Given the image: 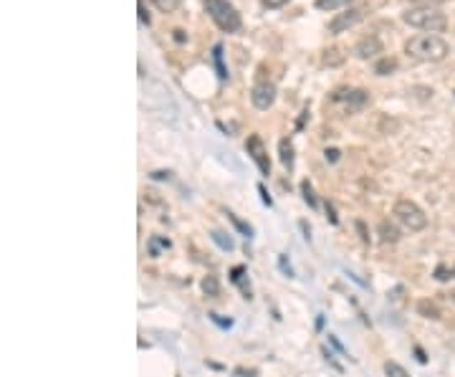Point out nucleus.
Listing matches in <instances>:
<instances>
[{
  "label": "nucleus",
  "instance_id": "f257e3e1",
  "mask_svg": "<svg viewBox=\"0 0 455 377\" xmlns=\"http://www.w3.org/2000/svg\"><path fill=\"white\" fill-rule=\"evenodd\" d=\"M405 51L417 61H430V64H435V61H442L448 56L450 46H448V41L440 38V36H435V34H420V36H412V38L405 43Z\"/></svg>",
  "mask_w": 455,
  "mask_h": 377
},
{
  "label": "nucleus",
  "instance_id": "f03ea898",
  "mask_svg": "<svg viewBox=\"0 0 455 377\" xmlns=\"http://www.w3.org/2000/svg\"><path fill=\"white\" fill-rule=\"evenodd\" d=\"M203 8L223 34H238L243 28L240 13L236 10L231 0H203Z\"/></svg>",
  "mask_w": 455,
  "mask_h": 377
},
{
  "label": "nucleus",
  "instance_id": "7ed1b4c3",
  "mask_svg": "<svg viewBox=\"0 0 455 377\" xmlns=\"http://www.w3.org/2000/svg\"><path fill=\"white\" fill-rule=\"evenodd\" d=\"M403 20L407 26L417 28V31H428V34H440L448 28L445 13H440L435 8H410L407 13H403Z\"/></svg>",
  "mask_w": 455,
  "mask_h": 377
},
{
  "label": "nucleus",
  "instance_id": "20e7f679",
  "mask_svg": "<svg viewBox=\"0 0 455 377\" xmlns=\"http://www.w3.org/2000/svg\"><path fill=\"white\" fill-rule=\"evenodd\" d=\"M392 215H395L397 223L403 225V228H407L410 233H417V231H422V228L428 225V215L422 213V208L417 206V203H412V200H407V198L397 200L395 208H392Z\"/></svg>",
  "mask_w": 455,
  "mask_h": 377
},
{
  "label": "nucleus",
  "instance_id": "39448f33",
  "mask_svg": "<svg viewBox=\"0 0 455 377\" xmlns=\"http://www.w3.org/2000/svg\"><path fill=\"white\" fill-rule=\"evenodd\" d=\"M362 20H364V8H347L344 13H337L329 20V34L339 36V34H344V31L354 28L356 23H362Z\"/></svg>",
  "mask_w": 455,
  "mask_h": 377
},
{
  "label": "nucleus",
  "instance_id": "423d86ee",
  "mask_svg": "<svg viewBox=\"0 0 455 377\" xmlns=\"http://www.w3.org/2000/svg\"><path fill=\"white\" fill-rule=\"evenodd\" d=\"M245 150H248L251 159L258 165L261 175H263V178H268V175H270V159H268V152H266V147H263V139L258 137V134H251V137H248V142H245Z\"/></svg>",
  "mask_w": 455,
  "mask_h": 377
},
{
  "label": "nucleus",
  "instance_id": "0eeeda50",
  "mask_svg": "<svg viewBox=\"0 0 455 377\" xmlns=\"http://www.w3.org/2000/svg\"><path fill=\"white\" fill-rule=\"evenodd\" d=\"M251 101L256 109H261V112L270 109L273 101H276V86L270 84V81H258L251 89Z\"/></svg>",
  "mask_w": 455,
  "mask_h": 377
},
{
  "label": "nucleus",
  "instance_id": "6e6552de",
  "mask_svg": "<svg viewBox=\"0 0 455 377\" xmlns=\"http://www.w3.org/2000/svg\"><path fill=\"white\" fill-rule=\"evenodd\" d=\"M331 101H347L352 109H362L367 101H370V94L364 89H337L331 94Z\"/></svg>",
  "mask_w": 455,
  "mask_h": 377
},
{
  "label": "nucleus",
  "instance_id": "1a4fd4ad",
  "mask_svg": "<svg viewBox=\"0 0 455 377\" xmlns=\"http://www.w3.org/2000/svg\"><path fill=\"white\" fill-rule=\"evenodd\" d=\"M382 51H384V46L377 36H364V38L354 46V56L356 59H364V61L375 59V56H380Z\"/></svg>",
  "mask_w": 455,
  "mask_h": 377
},
{
  "label": "nucleus",
  "instance_id": "9d476101",
  "mask_svg": "<svg viewBox=\"0 0 455 377\" xmlns=\"http://www.w3.org/2000/svg\"><path fill=\"white\" fill-rule=\"evenodd\" d=\"M380 241H382V243H397V241H400L397 225L389 223V220H382V223H380Z\"/></svg>",
  "mask_w": 455,
  "mask_h": 377
},
{
  "label": "nucleus",
  "instance_id": "9b49d317",
  "mask_svg": "<svg viewBox=\"0 0 455 377\" xmlns=\"http://www.w3.org/2000/svg\"><path fill=\"white\" fill-rule=\"evenodd\" d=\"M212 64H215V71H218V79L220 81H225L231 73H228V69H225V64H223V46L220 43H215L212 46Z\"/></svg>",
  "mask_w": 455,
  "mask_h": 377
},
{
  "label": "nucleus",
  "instance_id": "f8f14e48",
  "mask_svg": "<svg viewBox=\"0 0 455 377\" xmlns=\"http://www.w3.org/2000/svg\"><path fill=\"white\" fill-rule=\"evenodd\" d=\"M354 0H317V10L324 13H334V10H342V8H349Z\"/></svg>",
  "mask_w": 455,
  "mask_h": 377
},
{
  "label": "nucleus",
  "instance_id": "ddd939ff",
  "mask_svg": "<svg viewBox=\"0 0 455 377\" xmlns=\"http://www.w3.org/2000/svg\"><path fill=\"white\" fill-rule=\"evenodd\" d=\"M278 155H281V162H284V167H294V145H291V139H281L278 142Z\"/></svg>",
  "mask_w": 455,
  "mask_h": 377
},
{
  "label": "nucleus",
  "instance_id": "4468645a",
  "mask_svg": "<svg viewBox=\"0 0 455 377\" xmlns=\"http://www.w3.org/2000/svg\"><path fill=\"white\" fill-rule=\"evenodd\" d=\"M203 292H205V297H210V299H215L220 294V281H218V276H205L203 278Z\"/></svg>",
  "mask_w": 455,
  "mask_h": 377
},
{
  "label": "nucleus",
  "instance_id": "2eb2a0df",
  "mask_svg": "<svg viewBox=\"0 0 455 377\" xmlns=\"http://www.w3.org/2000/svg\"><path fill=\"white\" fill-rule=\"evenodd\" d=\"M397 69V61L395 59H382V61H377L375 64V73L377 76H389V73L395 71Z\"/></svg>",
  "mask_w": 455,
  "mask_h": 377
},
{
  "label": "nucleus",
  "instance_id": "dca6fc26",
  "mask_svg": "<svg viewBox=\"0 0 455 377\" xmlns=\"http://www.w3.org/2000/svg\"><path fill=\"white\" fill-rule=\"evenodd\" d=\"M210 239L215 241V243H218L220 248H223V251H233V248H236V243H233V239H231V236H228V233H223V231H212Z\"/></svg>",
  "mask_w": 455,
  "mask_h": 377
},
{
  "label": "nucleus",
  "instance_id": "f3484780",
  "mask_svg": "<svg viewBox=\"0 0 455 377\" xmlns=\"http://www.w3.org/2000/svg\"><path fill=\"white\" fill-rule=\"evenodd\" d=\"M417 311L428 319H440V309H438L433 301H420V304H417Z\"/></svg>",
  "mask_w": 455,
  "mask_h": 377
},
{
  "label": "nucleus",
  "instance_id": "a211bd4d",
  "mask_svg": "<svg viewBox=\"0 0 455 377\" xmlns=\"http://www.w3.org/2000/svg\"><path fill=\"white\" fill-rule=\"evenodd\" d=\"M301 192H303V200L309 203V208H314V211H317L319 200H317V195H314V187H311L309 180H303V183H301Z\"/></svg>",
  "mask_w": 455,
  "mask_h": 377
},
{
  "label": "nucleus",
  "instance_id": "6ab92c4d",
  "mask_svg": "<svg viewBox=\"0 0 455 377\" xmlns=\"http://www.w3.org/2000/svg\"><path fill=\"white\" fill-rule=\"evenodd\" d=\"M152 3H154V8L162 10V13H175V10L182 6V0H152Z\"/></svg>",
  "mask_w": 455,
  "mask_h": 377
},
{
  "label": "nucleus",
  "instance_id": "aec40b11",
  "mask_svg": "<svg viewBox=\"0 0 455 377\" xmlns=\"http://www.w3.org/2000/svg\"><path fill=\"white\" fill-rule=\"evenodd\" d=\"M243 273H245V269H243V266H238V269H233V276L231 278H233V284H238L240 289H243V297L251 299V289L243 284Z\"/></svg>",
  "mask_w": 455,
  "mask_h": 377
},
{
  "label": "nucleus",
  "instance_id": "412c9836",
  "mask_svg": "<svg viewBox=\"0 0 455 377\" xmlns=\"http://www.w3.org/2000/svg\"><path fill=\"white\" fill-rule=\"evenodd\" d=\"M384 375H387V377H410V372L405 370L403 364H397V362H384Z\"/></svg>",
  "mask_w": 455,
  "mask_h": 377
},
{
  "label": "nucleus",
  "instance_id": "4be33fe9",
  "mask_svg": "<svg viewBox=\"0 0 455 377\" xmlns=\"http://www.w3.org/2000/svg\"><path fill=\"white\" fill-rule=\"evenodd\" d=\"M228 218H231V220H233V225H236L238 231L243 233L245 239H251V236H253V228H251V225H248V223H243V220L238 218V215H233V213H228Z\"/></svg>",
  "mask_w": 455,
  "mask_h": 377
},
{
  "label": "nucleus",
  "instance_id": "5701e85b",
  "mask_svg": "<svg viewBox=\"0 0 455 377\" xmlns=\"http://www.w3.org/2000/svg\"><path fill=\"white\" fill-rule=\"evenodd\" d=\"M415 8H438L442 6V3H448V0H410Z\"/></svg>",
  "mask_w": 455,
  "mask_h": 377
},
{
  "label": "nucleus",
  "instance_id": "b1692460",
  "mask_svg": "<svg viewBox=\"0 0 455 377\" xmlns=\"http://www.w3.org/2000/svg\"><path fill=\"white\" fill-rule=\"evenodd\" d=\"M137 13H139V23H142V26H150V13H147V8H145V0H137Z\"/></svg>",
  "mask_w": 455,
  "mask_h": 377
},
{
  "label": "nucleus",
  "instance_id": "393cba45",
  "mask_svg": "<svg viewBox=\"0 0 455 377\" xmlns=\"http://www.w3.org/2000/svg\"><path fill=\"white\" fill-rule=\"evenodd\" d=\"M286 3H291V0H261V6H263L266 10H278V8H284Z\"/></svg>",
  "mask_w": 455,
  "mask_h": 377
},
{
  "label": "nucleus",
  "instance_id": "a878e982",
  "mask_svg": "<svg viewBox=\"0 0 455 377\" xmlns=\"http://www.w3.org/2000/svg\"><path fill=\"white\" fill-rule=\"evenodd\" d=\"M435 278L438 281H448V278H455V269H445V266H440V269H438L435 271Z\"/></svg>",
  "mask_w": 455,
  "mask_h": 377
},
{
  "label": "nucleus",
  "instance_id": "bb28decb",
  "mask_svg": "<svg viewBox=\"0 0 455 377\" xmlns=\"http://www.w3.org/2000/svg\"><path fill=\"white\" fill-rule=\"evenodd\" d=\"M159 246H165V248H170V241H157V239L152 241V243H150L152 256H157V253H159Z\"/></svg>",
  "mask_w": 455,
  "mask_h": 377
},
{
  "label": "nucleus",
  "instance_id": "cd10ccee",
  "mask_svg": "<svg viewBox=\"0 0 455 377\" xmlns=\"http://www.w3.org/2000/svg\"><path fill=\"white\" fill-rule=\"evenodd\" d=\"M278 264H281V269H284L286 276H294V271H291V264H286V256L278 258Z\"/></svg>",
  "mask_w": 455,
  "mask_h": 377
},
{
  "label": "nucleus",
  "instance_id": "c85d7f7f",
  "mask_svg": "<svg viewBox=\"0 0 455 377\" xmlns=\"http://www.w3.org/2000/svg\"><path fill=\"white\" fill-rule=\"evenodd\" d=\"M210 319L215 322V325H220V327H231L233 325L231 319H228V322H225V319H220V314H210Z\"/></svg>",
  "mask_w": 455,
  "mask_h": 377
},
{
  "label": "nucleus",
  "instance_id": "c756f323",
  "mask_svg": "<svg viewBox=\"0 0 455 377\" xmlns=\"http://www.w3.org/2000/svg\"><path fill=\"white\" fill-rule=\"evenodd\" d=\"M258 192H261V198H263V203H266V206H268V208L273 206V200L268 198V192H266V187H263V185H258Z\"/></svg>",
  "mask_w": 455,
  "mask_h": 377
},
{
  "label": "nucleus",
  "instance_id": "7c9ffc66",
  "mask_svg": "<svg viewBox=\"0 0 455 377\" xmlns=\"http://www.w3.org/2000/svg\"><path fill=\"white\" fill-rule=\"evenodd\" d=\"M356 228H359V233H362V241H364V243H370V236H367V228H364L362 220H356Z\"/></svg>",
  "mask_w": 455,
  "mask_h": 377
},
{
  "label": "nucleus",
  "instance_id": "2f4dec72",
  "mask_svg": "<svg viewBox=\"0 0 455 377\" xmlns=\"http://www.w3.org/2000/svg\"><path fill=\"white\" fill-rule=\"evenodd\" d=\"M326 159H329V162H337V159H339V150H326Z\"/></svg>",
  "mask_w": 455,
  "mask_h": 377
},
{
  "label": "nucleus",
  "instance_id": "473e14b6",
  "mask_svg": "<svg viewBox=\"0 0 455 377\" xmlns=\"http://www.w3.org/2000/svg\"><path fill=\"white\" fill-rule=\"evenodd\" d=\"M175 41L182 43V41H185V31H175Z\"/></svg>",
  "mask_w": 455,
  "mask_h": 377
}]
</instances>
